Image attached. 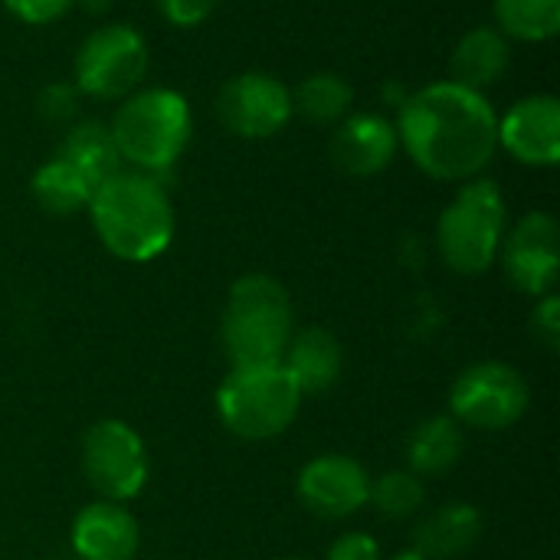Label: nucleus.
<instances>
[{
  "mask_svg": "<svg viewBox=\"0 0 560 560\" xmlns=\"http://www.w3.org/2000/svg\"><path fill=\"white\" fill-rule=\"evenodd\" d=\"M492 13L505 39L545 43L560 30V0H492Z\"/></svg>",
  "mask_w": 560,
  "mask_h": 560,
  "instance_id": "5701e85b",
  "label": "nucleus"
},
{
  "mask_svg": "<svg viewBox=\"0 0 560 560\" xmlns=\"http://www.w3.org/2000/svg\"><path fill=\"white\" fill-rule=\"evenodd\" d=\"M285 560H302V558H285Z\"/></svg>",
  "mask_w": 560,
  "mask_h": 560,
  "instance_id": "2f4dec72",
  "label": "nucleus"
},
{
  "mask_svg": "<svg viewBox=\"0 0 560 560\" xmlns=\"http://www.w3.org/2000/svg\"><path fill=\"white\" fill-rule=\"evenodd\" d=\"M499 148L518 164L555 167L560 161V102L551 92L518 98L499 118Z\"/></svg>",
  "mask_w": 560,
  "mask_h": 560,
  "instance_id": "ddd939ff",
  "label": "nucleus"
},
{
  "mask_svg": "<svg viewBox=\"0 0 560 560\" xmlns=\"http://www.w3.org/2000/svg\"><path fill=\"white\" fill-rule=\"evenodd\" d=\"M325 560H381V545L368 532H348L328 548Z\"/></svg>",
  "mask_w": 560,
  "mask_h": 560,
  "instance_id": "c85d7f7f",
  "label": "nucleus"
},
{
  "mask_svg": "<svg viewBox=\"0 0 560 560\" xmlns=\"http://www.w3.org/2000/svg\"><path fill=\"white\" fill-rule=\"evenodd\" d=\"M92 184L69 164L62 161L59 154L43 161L33 177H30V194L33 200L46 210V213H56V217H72L79 210L89 207L92 200Z\"/></svg>",
  "mask_w": 560,
  "mask_h": 560,
  "instance_id": "412c9836",
  "label": "nucleus"
},
{
  "mask_svg": "<svg viewBox=\"0 0 560 560\" xmlns=\"http://www.w3.org/2000/svg\"><path fill=\"white\" fill-rule=\"evenodd\" d=\"M463 427L453 417H430L413 430L407 443L410 472H417L420 479L446 476L463 459Z\"/></svg>",
  "mask_w": 560,
  "mask_h": 560,
  "instance_id": "aec40b11",
  "label": "nucleus"
},
{
  "mask_svg": "<svg viewBox=\"0 0 560 560\" xmlns=\"http://www.w3.org/2000/svg\"><path fill=\"white\" fill-rule=\"evenodd\" d=\"M407 158L433 180H472L499 151V115L486 92L453 79L430 82L400 102L394 121Z\"/></svg>",
  "mask_w": 560,
  "mask_h": 560,
  "instance_id": "f257e3e1",
  "label": "nucleus"
},
{
  "mask_svg": "<svg viewBox=\"0 0 560 560\" xmlns=\"http://www.w3.org/2000/svg\"><path fill=\"white\" fill-rule=\"evenodd\" d=\"M79 98L82 95L72 82H49L36 95V115L52 128H69V125H75Z\"/></svg>",
  "mask_w": 560,
  "mask_h": 560,
  "instance_id": "393cba45",
  "label": "nucleus"
},
{
  "mask_svg": "<svg viewBox=\"0 0 560 560\" xmlns=\"http://www.w3.org/2000/svg\"><path fill=\"white\" fill-rule=\"evenodd\" d=\"M371 482L374 479L358 459L341 456V453H325L305 463V469L299 472L295 492L312 515L341 522V518L358 515L371 502Z\"/></svg>",
  "mask_w": 560,
  "mask_h": 560,
  "instance_id": "f8f14e48",
  "label": "nucleus"
},
{
  "mask_svg": "<svg viewBox=\"0 0 560 560\" xmlns=\"http://www.w3.org/2000/svg\"><path fill=\"white\" fill-rule=\"evenodd\" d=\"M92 226L102 246L125 262H151L174 240V203L164 180L121 167L92 190Z\"/></svg>",
  "mask_w": 560,
  "mask_h": 560,
  "instance_id": "f03ea898",
  "label": "nucleus"
},
{
  "mask_svg": "<svg viewBox=\"0 0 560 560\" xmlns=\"http://www.w3.org/2000/svg\"><path fill=\"white\" fill-rule=\"evenodd\" d=\"M371 502L387 518H410L427 502V486L410 469H390L377 482H371Z\"/></svg>",
  "mask_w": 560,
  "mask_h": 560,
  "instance_id": "b1692460",
  "label": "nucleus"
},
{
  "mask_svg": "<svg viewBox=\"0 0 560 560\" xmlns=\"http://www.w3.org/2000/svg\"><path fill=\"white\" fill-rule=\"evenodd\" d=\"M482 535V515L469 502H450L427 515L413 532V548L430 560H453L466 555Z\"/></svg>",
  "mask_w": 560,
  "mask_h": 560,
  "instance_id": "f3484780",
  "label": "nucleus"
},
{
  "mask_svg": "<svg viewBox=\"0 0 560 560\" xmlns=\"http://www.w3.org/2000/svg\"><path fill=\"white\" fill-rule=\"evenodd\" d=\"M148 72V43L128 23H105L92 30L72 62V85L79 95L98 102H121L141 89Z\"/></svg>",
  "mask_w": 560,
  "mask_h": 560,
  "instance_id": "0eeeda50",
  "label": "nucleus"
},
{
  "mask_svg": "<svg viewBox=\"0 0 560 560\" xmlns=\"http://www.w3.org/2000/svg\"><path fill=\"white\" fill-rule=\"evenodd\" d=\"M505 240V197L489 177H472L446 203L436 223V246L443 262L459 276L486 272Z\"/></svg>",
  "mask_w": 560,
  "mask_h": 560,
  "instance_id": "39448f33",
  "label": "nucleus"
},
{
  "mask_svg": "<svg viewBox=\"0 0 560 560\" xmlns=\"http://www.w3.org/2000/svg\"><path fill=\"white\" fill-rule=\"evenodd\" d=\"M82 472L102 502H131L148 486V446L125 420H98L82 436Z\"/></svg>",
  "mask_w": 560,
  "mask_h": 560,
  "instance_id": "1a4fd4ad",
  "label": "nucleus"
},
{
  "mask_svg": "<svg viewBox=\"0 0 560 560\" xmlns=\"http://www.w3.org/2000/svg\"><path fill=\"white\" fill-rule=\"evenodd\" d=\"M292 299L262 272H249L230 285L220 335L233 368L279 364L292 338Z\"/></svg>",
  "mask_w": 560,
  "mask_h": 560,
  "instance_id": "20e7f679",
  "label": "nucleus"
},
{
  "mask_svg": "<svg viewBox=\"0 0 560 560\" xmlns=\"http://www.w3.org/2000/svg\"><path fill=\"white\" fill-rule=\"evenodd\" d=\"M532 404V387L518 368L502 361H479L466 368L450 390V417L472 430H509Z\"/></svg>",
  "mask_w": 560,
  "mask_h": 560,
  "instance_id": "6e6552de",
  "label": "nucleus"
},
{
  "mask_svg": "<svg viewBox=\"0 0 560 560\" xmlns=\"http://www.w3.org/2000/svg\"><path fill=\"white\" fill-rule=\"evenodd\" d=\"M502 266L512 285L525 295H551L560 272V230L558 220L545 210L525 213L512 233L502 240Z\"/></svg>",
  "mask_w": 560,
  "mask_h": 560,
  "instance_id": "9b49d317",
  "label": "nucleus"
},
{
  "mask_svg": "<svg viewBox=\"0 0 560 560\" xmlns=\"http://www.w3.org/2000/svg\"><path fill=\"white\" fill-rule=\"evenodd\" d=\"M3 7L30 26H46L52 20H59L62 13H69L75 7V0H3Z\"/></svg>",
  "mask_w": 560,
  "mask_h": 560,
  "instance_id": "bb28decb",
  "label": "nucleus"
},
{
  "mask_svg": "<svg viewBox=\"0 0 560 560\" xmlns=\"http://www.w3.org/2000/svg\"><path fill=\"white\" fill-rule=\"evenodd\" d=\"M400 151V138L390 118L361 112L338 121L331 135V161L348 177H374L390 167Z\"/></svg>",
  "mask_w": 560,
  "mask_h": 560,
  "instance_id": "4468645a",
  "label": "nucleus"
},
{
  "mask_svg": "<svg viewBox=\"0 0 560 560\" xmlns=\"http://www.w3.org/2000/svg\"><path fill=\"white\" fill-rule=\"evenodd\" d=\"M108 131L121 164L161 180L190 141V105L174 89H138L118 102Z\"/></svg>",
  "mask_w": 560,
  "mask_h": 560,
  "instance_id": "7ed1b4c3",
  "label": "nucleus"
},
{
  "mask_svg": "<svg viewBox=\"0 0 560 560\" xmlns=\"http://www.w3.org/2000/svg\"><path fill=\"white\" fill-rule=\"evenodd\" d=\"M138 548L141 525L118 502H92L72 522V551L82 560H135Z\"/></svg>",
  "mask_w": 560,
  "mask_h": 560,
  "instance_id": "2eb2a0df",
  "label": "nucleus"
},
{
  "mask_svg": "<svg viewBox=\"0 0 560 560\" xmlns=\"http://www.w3.org/2000/svg\"><path fill=\"white\" fill-rule=\"evenodd\" d=\"M302 394L282 364L233 368L217 390L220 423L249 443L272 440L292 427L299 417Z\"/></svg>",
  "mask_w": 560,
  "mask_h": 560,
  "instance_id": "423d86ee",
  "label": "nucleus"
},
{
  "mask_svg": "<svg viewBox=\"0 0 560 560\" xmlns=\"http://www.w3.org/2000/svg\"><path fill=\"white\" fill-rule=\"evenodd\" d=\"M85 13H92V16H98V13H105L108 7H112V0H75Z\"/></svg>",
  "mask_w": 560,
  "mask_h": 560,
  "instance_id": "c756f323",
  "label": "nucleus"
},
{
  "mask_svg": "<svg viewBox=\"0 0 560 560\" xmlns=\"http://www.w3.org/2000/svg\"><path fill=\"white\" fill-rule=\"evenodd\" d=\"M532 328H535V338L548 348V351H558L560 345V299L551 295H541L535 315H532Z\"/></svg>",
  "mask_w": 560,
  "mask_h": 560,
  "instance_id": "cd10ccee",
  "label": "nucleus"
},
{
  "mask_svg": "<svg viewBox=\"0 0 560 560\" xmlns=\"http://www.w3.org/2000/svg\"><path fill=\"white\" fill-rule=\"evenodd\" d=\"M509 62H512L509 39L495 26H476L456 43L450 69H453V82L486 92L505 75Z\"/></svg>",
  "mask_w": 560,
  "mask_h": 560,
  "instance_id": "a211bd4d",
  "label": "nucleus"
},
{
  "mask_svg": "<svg viewBox=\"0 0 560 560\" xmlns=\"http://www.w3.org/2000/svg\"><path fill=\"white\" fill-rule=\"evenodd\" d=\"M390 560H430L423 551H417V548H407V551H397Z\"/></svg>",
  "mask_w": 560,
  "mask_h": 560,
  "instance_id": "7c9ffc66",
  "label": "nucleus"
},
{
  "mask_svg": "<svg viewBox=\"0 0 560 560\" xmlns=\"http://www.w3.org/2000/svg\"><path fill=\"white\" fill-rule=\"evenodd\" d=\"M62 161H69L92 187H98L102 180H108L112 174H118L125 164L118 158V148L112 141L108 125L102 121H75L66 128L59 151Z\"/></svg>",
  "mask_w": 560,
  "mask_h": 560,
  "instance_id": "6ab92c4d",
  "label": "nucleus"
},
{
  "mask_svg": "<svg viewBox=\"0 0 560 560\" xmlns=\"http://www.w3.org/2000/svg\"><path fill=\"white\" fill-rule=\"evenodd\" d=\"M220 0H158L161 16L177 30H194L213 16Z\"/></svg>",
  "mask_w": 560,
  "mask_h": 560,
  "instance_id": "a878e982",
  "label": "nucleus"
},
{
  "mask_svg": "<svg viewBox=\"0 0 560 560\" xmlns=\"http://www.w3.org/2000/svg\"><path fill=\"white\" fill-rule=\"evenodd\" d=\"M354 102V89L338 72H312L292 92V112H299L312 125H338L348 118Z\"/></svg>",
  "mask_w": 560,
  "mask_h": 560,
  "instance_id": "4be33fe9",
  "label": "nucleus"
},
{
  "mask_svg": "<svg viewBox=\"0 0 560 560\" xmlns=\"http://www.w3.org/2000/svg\"><path fill=\"white\" fill-rule=\"evenodd\" d=\"M285 374L295 381L299 394H325L338 384L345 368V351L338 338L325 328H302L289 338L282 361Z\"/></svg>",
  "mask_w": 560,
  "mask_h": 560,
  "instance_id": "dca6fc26",
  "label": "nucleus"
},
{
  "mask_svg": "<svg viewBox=\"0 0 560 560\" xmlns=\"http://www.w3.org/2000/svg\"><path fill=\"white\" fill-rule=\"evenodd\" d=\"M217 118L220 125L246 141H262L279 135L292 112V92L282 79L269 75V72H240L230 82H223V89L217 92Z\"/></svg>",
  "mask_w": 560,
  "mask_h": 560,
  "instance_id": "9d476101",
  "label": "nucleus"
}]
</instances>
